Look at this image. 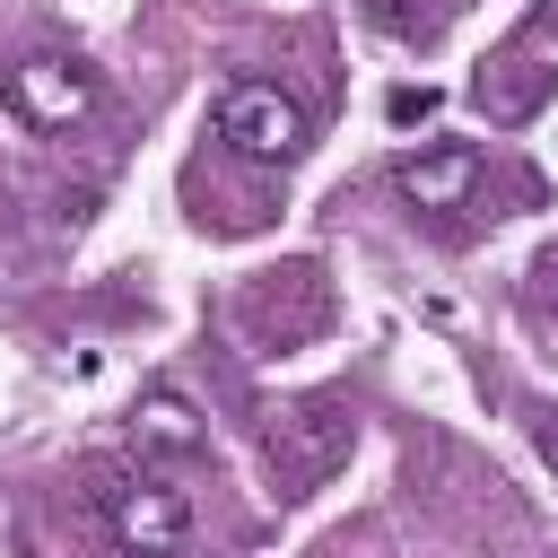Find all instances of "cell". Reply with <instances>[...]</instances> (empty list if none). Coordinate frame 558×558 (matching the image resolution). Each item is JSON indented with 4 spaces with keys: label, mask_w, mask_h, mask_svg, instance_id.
<instances>
[{
    "label": "cell",
    "mask_w": 558,
    "mask_h": 558,
    "mask_svg": "<svg viewBox=\"0 0 558 558\" xmlns=\"http://www.w3.org/2000/svg\"><path fill=\"white\" fill-rule=\"evenodd\" d=\"M357 445V410L331 401V392H305V401H270L262 410V462L279 480V497H314Z\"/></svg>",
    "instance_id": "1"
},
{
    "label": "cell",
    "mask_w": 558,
    "mask_h": 558,
    "mask_svg": "<svg viewBox=\"0 0 558 558\" xmlns=\"http://www.w3.org/2000/svg\"><path fill=\"white\" fill-rule=\"evenodd\" d=\"M96 514L122 558H183V541H192V497L157 471H113L96 488Z\"/></svg>",
    "instance_id": "2"
},
{
    "label": "cell",
    "mask_w": 558,
    "mask_h": 558,
    "mask_svg": "<svg viewBox=\"0 0 558 558\" xmlns=\"http://www.w3.org/2000/svg\"><path fill=\"white\" fill-rule=\"evenodd\" d=\"M209 122L244 166H296L305 157V105L288 87H270V78H227Z\"/></svg>",
    "instance_id": "3"
},
{
    "label": "cell",
    "mask_w": 558,
    "mask_h": 558,
    "mask_svg": "<svg viewBox=\"0 0 558 558\" xmlns=\"http://www.w3.org/2000/svg\"><path fill=\"white\" fill-rule=\"evenodd\" d=\"M9 96H17V113H26L35 131H78V122L96 113V78H87V61H70V52H26V61L9 70Z\"/></svg>",
    "instance_id": "4"
},
{
    "label": "cell",
    "mask_w": 558,
    "mask_h": 558,
    "mask_svg": "<svg viewBox=\"0 0 558 558\" xmlns=\"http://www.w3.org/2000/svg\"><path fill=\"white\" fill-rule=\"evenodd\" d=\"M392 183H401V201H410V209L445 218V209H462V201L488 183V157H480L471 140H445V148H418V157H401V166H392Z\"/></svg>",
    "instance_id": "5"
},
{
    "label": "cell",
    "mask_w": 558,
    "mask_h": 558,
    "mask_svg": "<svg viewBox=\"0 0 558 558\" xmlns=\"http://www.w3.org/2000/svg\"><path fill=\"white\" fill-rule=\"evenodd\" d=\"M131 445H140V453H201L209 427H201V410H192L174 384H148V392L131 401Z\"/></svg>",
    "instance_id": "6"
},
{
    "label": "cell",
    "mask_w": 558,
    "mask_h": 558,
    "mask_svg": "<svg viewBox=\"0 0 558 558\" xmlns=\"http://www.w3.org/2000/svg\"><path fill=\"white\" fill-rule=\"evenodd\" d=\"M418 113H436V96H427V87H418V96L401 87V96H392V122H418Z\"/></svg>",
    "instance_id": "7"
},
{
    "label": "cell",
    "mask_w": 558,
    "mask_h": 558,
    "mask_svg": "<svg viewBox=\"0 0 558 558\" xmlns=\"http://www.w3.org/2000/svg\"><path fill=\"white\" fill-rule=\"evenodd\" d=\"M541 453H549V462H558V427H549V436H541Z\"/></svg>",
    "instance_id": "8"
}]
</instances>
